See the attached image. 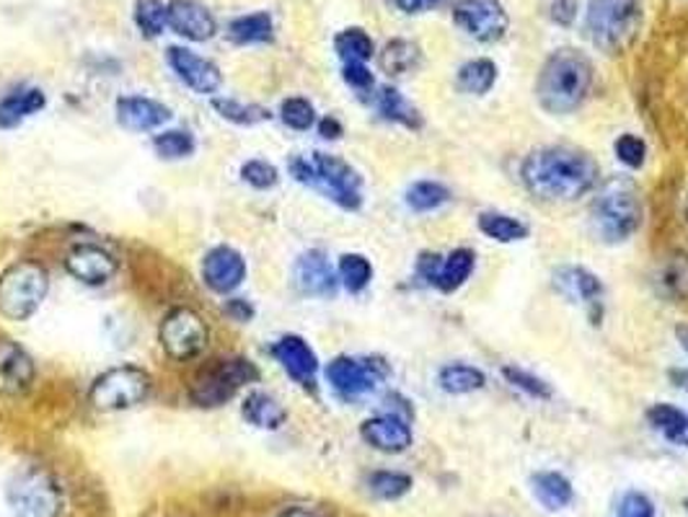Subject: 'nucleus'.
Listing matches in <instances>:
<instances>
[{"instance_id":"4d7b16f0","label":"nucleus","mask_w":688,"mask_h":517,"mask_svg":"<svg viewBox=\"0 0 688 517\" xmlns=\"http://www.w3.org/2000/svg\"><path fill=\"white\" fill-rule=\"evenodd\" d=\"M670 380L678 388H684V391H688V370H670Z\"/></svg>"},{"instance_id":"7ed1b4c3","label":"nucleus","mask_w":688,"mask_h":517,"mask_svg":"<svg viewBox=\"0 0 688 517\" xmlns=\"http://www.w3.org/2000/svg\"><path fill=\"white\" fill-rule=\"evenodd\" d=\"M288 169L296 182L321 192L342 210L355 212L363 207V176L342 158L329 153L293 156Z\"/></svg>"},{"instance_id":"4c0bfd02","label":"nucleus","mask_w":688,"mask_h":517,"mask_svg":"<svg viewBox=\"0 0 688 517\" xmlns=\"http://www.w3.org/2000/svg\"><path fill=\"white\" fill-rule=\"evenodd\" d=\"M412 490V476L401 471H372L368 476V492L376 499H399Z\"/></svg>"},{"instance_id":"bb28decb","label":"nucleus","mask_w":688,"mask_h":517,"mask_svg":"<svg viewBox=\"0 0 688 517\" xmlns=\"http://www.w3.org/2000/svg\"><path fill=\"white\" fill-rule=\"evenodd\" d=\"M241 414L249 425H254L260 429H279L285 422H288V412H285V406L279 404L275 397H270V393H262V391L249 393V397L243 399Z\"/></svg>"},{"instance_id":"864d4df0","label":"nucleus","mask_w":688,"mask_h":517,"mask_svg":"<svg viewBox=\"0 0 688 517\" xmlns=\"http://www.w3.org/2000/svg\"><path fill=\"white\" fill-rule=\"evenodd\" d=\"M399 11L410 13V16H417V13H425L435 5V0H391Z\"/></svg>"},{"instance_id":"6e6d98bb","label":"nucleus","mask_w":688,"mask_h":517,"mask_svg":"<svg viewBox=\"0 0 688 517\" xmlns=\"http://www.w3.org/2000/svg\"><path fill=\"white\" fill-rule=\"evenodd\" d=\"M676 340L680 344V349H684L686 355H688V323H678V326H676Z\"/></svg>"},{"instance_id":"a878e982","label":"nucleus","mask_w":688,"mask_h":517,"mask_svg":"<svg viewBox=\"0 0 688 517\" xmlns=\"http://www.w3.org/2000/svg\"><path fill=\"white\" fill-rule=\"evenodd\" d=\"M422 62V49L420 45H414L412 39H391L386 42L381 53H378V65L386 76L401 78L410 76L420 68Z\"/></svg>"},{"instance_id":"c9c22d12","label":"nucleus","mask_w":688,"mask_h":517,"mask_svg":"<svg viewBox=\"0 0 688 517\" xmlns=\"http://www.w3.org/2000/svg\"><path fill=\"white\" fill-rule=\"evenodd\" d=\"M336 275H340V285L344 290L357 296V292H363L370 285L372 264L363 254H344L340 256V264H336Z\"/></svg>"},{"instance_id":"052dcab7","label":"nucleus","mask_w":688,"mask_h":517,"mask_svg":"<svg viewBox=\"0 0 688 517\" xmlns=\"http://www.w3.org/2000/svg\"><path fill=\"white\" fill-rule=\"evenodd\" d=\"M435 3H440V0H435Z\"/></svg>"},{"instance_id":"8fccbe9b","label":"nucleus","mask_w":688,"mask_h":517,"mask_svg":"<svg viewBox=\"0 0 688 517\" xmlns=\"http://www.w3.org/2000/svg\"><path fill=\"white\" fill-rule=\"evenodd\" d=\"M440 267H443V256L435 254V251H422V254L417 256V277L429 287H435L437 275H440Z\"/></svg>"},{"instance_id":"de8ad7c7","label":"nucleus","mask_w":688,"mask_h":517,"mask_svg":"<svg viewBox=\"0 0 688 517\" xmlns=\"http://www.w3.org/2000/svg\"><path fill=\"white\" fill-rule=\"evenodd\" d=\"M541 9L557 26H572L577 19L580 3L577 0H541Z\"/></svg>"},{"instance_id":"f3484780","label":"nucleus","mask_w":688,"mask_h":517,"mask_svg":"<svg viewBox=\"0 0 688 517\" xmlns=\"http://www.w3.org/2000/svg\"><path fill=\"white\" fill-rule=\"evenodd\" d=\"M296 285L303 296L311 298H334L340 287V275L329 262L324 251H306L296 262Z\"/></svg>"},{"instance_id":"49530a36","label":"nucleus","mask_w":688,"mask_h":517,"mask_svg":"<svg viewBox=\"0 0 688 517\" xmlns=\"http://www.w3.org/2000/svg\"><path fill=\"white\" fill-rule=\"evenodd\" d=\"M342 78L349 89L357 93H372L376 91V78L368 70L365 62H342Z\"/></svg>"},{"instance_id":"cd10ccee","label":"nucleus","mask_w":688,"mask_h":517,"mask_svg":"<svg viewBox=\"0 0 688 517\" xmlns=\"http://www.w3.org/2000/svg\"><path fill=\"white\" fill-rule=\"evenodd\" d=\"M477 251L474 249H454L448 256H443L440 275H437L435 287L440 292H456L458 287L466 285V279L474 275Z\"/></svg>"},{"instance_id":"9b49d317","label":"nucleus","mask_w":688,"mask_h":517,"mask_svg":"<svg viewBox=\"0 0 688 517\" xmlns=\"http://www.w3.org/2000/svg\"><path fill=\"white\" fill-rule=\"evenodd\" d=\"M207 340H210L207 323L192 308H174L159 326V342L163 352L171 360L179 363L195 360V357L203 355Z\"/></svg>"},{"instance_id":"72a5a7b5","label":"nucleus","mask_w":688,"mask_h":517,"mask_svg":"<svg viewBox=\"0 0 688 517\" xmlns=\"http://www.w3.org/2000/svg\"><path fill=\"white\" fill-rule=\"evenodd\" d=\"M133 21L146 39H159L169 28V3L163 0H135Z\"/></svg>"},{"instance_id":"6e6552de","label":"nucleus","mask_w":688,"mask_h":517,"mask_svg":"<svg viewBox=\"0 0 688 517\" xmlns=\"http://www.w3.org/2000/svg\"><path fill=\"white\" fill-rule=\"evenodd\" d=\"M150 376L135 365H117L91 383L89 399L99 412H122L142 404L150 393Z\"/></svg>"},{"instance_id":"2f4dec72","label":"nucleus","mask_w":688,"mask_h":517,"mask_svg":"<svg viewBox=\"0 0 688 517\" xmlns=\"http://www.w3.org/2000/svg\"><path fill=\"white\" fill-rule=\"evenodd\" d=\"M477 228L482 231L486 239L497 241V243H515L528 239V226L513 215L505 212H482L477 218Z\"/></svg>"},{"instance_id":"a18cd8bd","label":"nucleus","mask_w":688,"mask_h":517,"mask_svg":"<svg viewBox=\"0 0 688 517\" xmlns=\"http://www.w3.org/2000/svg\"><path fill=\"white\" fill-rule=\"evenodd\" d=\"M503 376L511 380V383L518 388V391H523V393H528V397H534V399H551V388H549V383H543L541 378H536L534 372H528V370H520V368H505L503 370Z\"/></svg>"},{"instance_id":"09e8293b","label":"nucleus","mask_w":688,"mask_h":517,"mask_svg":"<svg viewBox=\"0 0 688 517\" xmlns=\"http://www.w3.org/2000/svg\"><path fill=\"white\" fill-rule=\"evenodd\" d=\"M619 517H655V507L644 494L629 492L619 502Z\"/></svg>"},{"instance_id":"603ef678","label":"nucleus","mask_w":688,"mask_h":517,"mask_svg":"<svg viewBox=\"0 0 688 517\" xmlns=\"http://www.w3.org/2000/svg\"><path fill=\"white\" fill-rule=\"evenodd\" d=\"M223 311H226V315H231L233 321H239V323H249L254 319V306L249 303L246 298H231V300H226V306H223Z\"/></svg>"},{"instance_id":"20e7f679","label":"nucleus","mask_w":688,"mask_h":517,"mask_svg":"<svg viewBox=\"0 0 688 517\" xmlns=\"http://www.w3.org/2000/svg\"><path fill=\"white\" fill-rule=\"evenodd\" d=\"M642 194L632 179L616 176L600 186L593 199L590 222L600 241H629L642 226Z\"/></svg>"},{"instance_id":"e433bc0d","label":"nucleus","mask_w":688,"mask_h":517,"mask_svg":"<svg viewBox=\"0 0 688 517\" xmlns=\"http://www.w3.org/2000/svg\"><path fill=\"white\" fill-rule=\"evenodd\" d=\"M213 110L218 112L223 119L241 127H252L270 119V110H264V106L260 104H243L239 102V99H223V96L213 99Z\"/></svg>"},{"instance_id":"423d86ee","label":"nucleus","mask_w":688,"mask_h":517,"mask_svg":"<svg viewBox=\"0 0 688 517\" xmlns=\"http://www.w3.org/2000/svg\"><path fill=\"white\" fill-rule=\"evenodd\" d=\"M49 292V275L37 262H16L0 275V315L26 321L39 311Z\"/></svg>"},{"instance_id":"0eeeda50","label":"nucleus","mask_w":688,"mask_h":517,"mask_svg":"<svg viewBox=\"0 0 688 517\" xmlns=\"http://www.w3.org/2000/svg\"><path fill=\"white\" fill-rule=\"evenodd\" d=\"M260 370L249 357H228V360H213L192 378L190 399L203 409L223 406L231 401L243 386L256 383Z\"/></svg>"},{"instance_id":"58836bf2","label":"nucleus","mask_w":688,"mask_h":517,"mask_svg":"<svg viewBox=\"0 0 688 517\" xmlns=\"http://www.w3.org/2000/svg\"><path fill=\"white\" fill-rule=\"evenodd\" d=\"M448 199H450L448 186L437 182H414L410 189H406V205H410L414 212H433L437 207L446 205Z\"/></svg>"},{"instance_id":"393cba45","label":"nucleus","mask_w":688,"mask_h":517,"mask_svg":"<svg viewBox=\"0 0 688 517\" xmlns=\"http://www.w3.org/2000/svg\"><path fill=\"white\" fill-rule=\"evenodd\" d=\"M372 104H376V110L383 119L397 122V125L410 127V129L422 127L420 112L414 110V106L406 102V99L399 93V89H393V85H376V91H372Z\"/></svg>"},{"instance_id":"39448f33","label":"nucleus","mask_w":688,"mask_h":517,"mask_svg":"<svg viewBox=\"0 0 688 517\" xmlns=\"http://www.w3.org/2000/svg\"><path fill=\"white\" fill-rule=\"evenodd\" d=\"M640 0H590L585 11V32L600 53H621L640 32Z\"/></svg>"},{"instance_id":"a211bd4d","label":"nucleus","mask_w":688,"mask_h":517,"mask_svg":"<svg viewBox=\"0 0 688 517\" xmlns=\"http://www.w3.org/2000/svg\"><path fill=\"white\" fill-rule=\"evenodd\" d=\"M66 269L83 285H106L117 275L119 264L110 251L96 246V243H81V246L70 249L66 256Z\"/></svg>"},{"instance_id":"5701e85b","label":"nucleus","mask_w":688,"mask_h":517,"mask_svg":"<svg viewBox=\"0 0 688 517\" xmlns=\"http://www.w3.org/2000/svg\"><path fill=\"white\" fill-rule=\"evenodd\" d=\"M226 37L239 47L249 45H270L275 39V21L267 11H254L236 16L226 28Z\"/></svg>"},{"instance_id":"4be33fe9","label":"nucleus","mask_w":688,"mask_h":517,"mask_svg":"<svg viewBox=\"0 0 688 517\" xmlns=\"http://www.w3.org/2000/svg\"><path fill=\"white\" fill-rule=\"evenodd\" d=\"M34 376L37 368L28 352L16 342L0 340V388L9 393H24L34 383Z\"/></svg>"},{"instance_id":"9d476101","label":"nucleus","mask_w":688,"mask_h":517,"mask_svg":"<svg viewBox=\"0 0 688 517\" xmlns=\"http://www.w3.org/2000/svg\"><path fill=\"white\" fill-rule=\"evenodd\" d=\"M389 378V365L378 357H334L326 365V380L344 401L365 399Z\"/></svg>"},{"instance_id":"7c9ffc66","label":"nucleus","mask_w":688,"mask_h":517,"mask_svg":"<svg viewBox=\"0 0 688 517\" xmlns=\"http://www.w3.org/2000/svg\"><path fill=\"white\" fill-rule=\"evenodd\" d=\"M437 383L450 397H463V393H474L482 391L486 383V376L474 365H461V363H450L437 372Z\"/></svg>"},{"instance_id":"2eb2a0df","label":"nucleus","mask_w":688,"mask_h":517,"mask_svg":"<svg viewBox=\"0 0 688 517\" xmlns=\"http://www.w3.org/2000/svg\"><path fill=\"white\" fill-rule=\"evenodd\" d=\"M272 357H275V360L279 363V368L288 372L298 386H303V388L317 386L319 357L303 336L285 334L283 340H277L275 344H272Z\"/></svg>"},{"instance_id":"37998d69","label":"nucleus","mask_w":688,"mask_h":517,"mask_svg":"<svg viewBox=\"0 0 688 517\" xmlns=\"http://www.w3.org/2000/svg\"><path fill=\"white\" fill-rule=\"evenodd\" d=\"M616 158L623 163L627 169H642L644 158H647V142H644L640 135H621L619 140L614 142Z\"/></svg>"},{"instance_id":"6ab92c4d","label":"nucleus","mask_w":688,"mask_h":517,"mask_svg":"<svg viewBox=\"0 0 688 517\" xmlns=\"http://www.w3.org/2000/svg\"><path fill=\"white\" fill-rule=\"evenodd\" d=\"M363 440L370 445V448L389 452V456H397V452L410 450L412 445V422L401 420V416L393 414H376L370 420L363 422L360 427Z\"/></svg>"},{"instance_id":"c85d7f7f","label":"nucleus","mask_w":688,"mask_h":517,"mask_svg":"<svg viewBox=\"0 0 688 517\" xmlns=\"http://www.w3.org/2000/svg\"><path fill=\"white\" fill-rule=\"evenodd\" d=\"M530 490H534L536 499H539L547 509H551V513L564 509L572 502V497H575L570 479H564L562 473L557 471L536 473V476L530 479Z\"/></svg>"},{"instance_id":"c03bdc74","label":"nucleus","mask_w":688,"mask_h":517,"mask_svg":"<svg viewBox=\"0 0 688 517\" xmlns=\"http://www.w3.org/2000/svg\"><path fill=\"white\" fill-rule=\"evenodd\" d=\"M647 420L657 433H663L670 440V437L680 429V425L686 422V412H680V409L668 406V404H657L647 412Z\"/></svg>"},{"instance_id":"4468645a","label":"nucleus","mask_w":688,"mask_h":517,"mask_svg":"<svg viewBox=\"0 0 688 517\" xmlns=\"http://www.w3.org/2000/svg\"><path fill=\"white\" fill-rule=\"evenodd\" d=\"M246 258L233 246H215L203 258V283L218 296H231L246 279Z\"/></svg>"},{"instance_id":"f257e3e1","label":"nucleus","mask_w":688,"mask_h":517,"mask_svg":"<svg viewBox=\"0 0 688 517\" xmlns=\"http://www.w3.org/2000/svg\"><path fill=\"white\" fill-rule=\"evenodd\" d=\"M520 182L541 203H577L600 182L596 158L572 146L536 148L520 163Z\"/></svg>"},{"instance_id":"f704fd0d","label":"nucleus","mask_w":688,"mask_h":517,"mask_svg":"<svg viewBox=\"0 0 688 517\" xmlns=\"http://www.w3.org/2000/svg\"><path fill=\"white\" fill-rule=\"evenodd\" d=\"M334 53L340 55L342 62H368L376 55V45L365 28L349 26L334 37Z\"/></svg>"},{"instance_id":"79ce46f5","label":"nucleus","mask_w":688,"mask_h":517,"mask_svg":"<svg viewBox=\"0 0 688 517\" xmlns=\"http://www.w3.org/2000/svg\"><path fill=\"white\" fill-rule=\"evenodd\" d=\"M241 179L254 189H272L279 182V171L272 166L270 161H262V158H254V161H246L241 166Z\"/></svg>"},{"instance_id":"f03ea898","label":"nucleus","mask_w":688,"mask_h":517,"mask_svg":"<svg viewBox=\"0 0 688 517\" xmlns=\"http://www.w3.org/2000/svg\"><path fill=\"white\" fill-rule=\"evenodd\" d=\"M593 89V65L580 49H557L543 62L536 99L549 114H570L585 104Z\"/></svg>"},{"instance_id":"b1692460","label":"nucleus","mask_w":688,"mask_h":517,"mask_svg":"<svg viewBox=\"0 0 688 517\" xmlns=\"http://www.w3.org/2000/svg\"><path fill=\"white\" fill-rule=\"evenodd\" d=\"M47 106V96L42 89H16L0 102V127H16L21 122L34 117Z\"/></svg>"},{"instance_id":"c756f323","label":"nucleus","mask_w":688,"mask_h":517,"mask_svg":"<svg viewBox=\"0 0 688 517\" xmlns=\"http://www.w3.org/2000/svg\"><path fill=\"white\" fill-rule=\"evenodd\" d=\"M494 83H497V65L486 60V57L469 60L456 73L458 91L469 93V96H484L494 89Z\"/></svg>"},{"instance_id":"f8f14e48","label":"nucleus","mask_w":688,"mask_h":517,"mask_svg":"<svg viewBox=\"0 0 688 517\" xmlns=\"http://www.w3.org/2000/svg\"><path fill=\"white\" fill-rule=\"evenodd\" d=\"M454 21L461 26V32L484 45L503 39L511 26V19L500 0H456Z\"/></svg>"},{"instance_id":"412c9836","label":"nucleus","mask_w":688,"mask_h":517,"mask_svg":"<svg viewBox=\"0 0 688 517\" xmlns=\"http://www.w3.org/2000/svg\"><path fill=\"white\" fill-rule=\"evenodd\" d=\"M557 287L564 296L580 300L590 308L593 323L600 321V311H604V283L593 275L590 269L583 267H564L557 272Z\"/></svg>"},{"instance_id":"a19ab883","label":"nucleus","mask_w":688,"mask_h":517,"mask_svg":"<svg viewBox=\"0 0 688 517\" xmlns=\"http://www.w3.org/2000/svg\"><path fill=\"white\" fill-rule=\"evenodd\" d=\"M279 119H283L285 127L296 129V133H308L313 125H317V110L313 104L303 96H290L279 104Z\"/></svg>"},{"instance_id":"13d9d810","label":"nucleus","mask_w":688,"mask_h":517,"mask_svg":"<svg viewBox=\"0 0 688 517\" xmlns=\"http://www.w3.org/2000/svg\"><path fill=\"white\" fill-rule=\"evenodd\" d=\"M670 443H678V445H688V414H686V422L680 425V429L676 435L670 437Z\"/></svg>"},{"instance_id":"dca6fc26","label":"nucleus","mask_w":688,"mask_h":517,"mask_svg":"<svg viewBox=\"0 0 688 517\" xmlns=\"http://www.w3.org/2000/svg\"><path fill=\"white\" fill-rule=\"evenodd\" d=\"M169 28L186 42H210L218 34V19L199 0H169Z\"/></svg>"},{"instance_id":"1a4fd4ad","label":"nucleus","mask_w":688,"mask_h":517,"mask_svg":"<svg viewBox=\"0 0 688 517\" xmlns=\"http://www.w3.org/2000/svg\"><path fill=\"white\" fill-rule=\"evenodd\" d=\"M9 507L16 517H60L62 492L47 471L28 469L9 484Z\"/></svg>"},{"instance_id":"473e14b6","label":"nucleus","mask_w":688,"mask_h":517,"mask_svg":"<svg viewBox=\"0 0 688 517\" xmlns=\"http://www.w3.org/2000/svg\"><path fill=\"white\" fill-rule=\"evenodd\" d=\"M657 285L665 296L673 300H686L688 298V254L676 251V254L665 256L657 272Z\"/></svg>"},{"instance_id":"5fc2aeb1","label":"nucleus","mask_w":688,"mask_h":517,"mask_svg":"<svg viewBox=\"0 0 688 517\" xmlns=\"http://www.w3.org/2000/svg\"><path fill=\"white\" fill-rule=\"evenodd\" d=\"M319 125V133L324 135L326 140H336L342 135V125H340V119H334V117H324V119H319L317 122Z\"/></svg>"},{"instance_id":"3c124183","label":"nucleus","mask_w":688,"mask_h":517,"mask_svg":"<svg viewBox=\"0 0 688 517\" xmlns=\"http://www.w3.org/2000/svg\"><path fill=\"white\" fill-rule=\"evenodd\" d=\"M383 412L393 414V416H401V420H406V422L414 420L412 401L406 397H401V393H389V397L383 399Z\"/></svg>"},{"instance_id":"ea45409f","label":"nucleus","mask_w":688,"mask_h":517,"mask_svg":"<svg viewBox=\"0 0 688 517\" xmlns=\"http://www.w3.org/2000/svg\"><path fill=\"white\" fill-rule=\"evenodd\" d=\"M153 150L161 158H167V161H182V158H190L195 153L197 142L186 129H167V133L153 138Z\"/></svg>"},{"instance_id":"aec40b11","label":"nucleus","mask_w":688,"mask_h":517,"mask_svg":"<svg viewBox=\"0 0 688 517\" xmlns=\"http://www.w3.org/2000/svg\"><path fill=\"white\" fill-rule=\"evenodd\" d=\"M114 112L119 125L130 133H153L171 119L169 106L150 96H122L114 104Z\"/></svg>"},{"instance_id":"680f3d73","label":"nucleus","mask_w":688,"mask_h":517,"mask_svg":"<svg viewBox=\"0 0 688 517\" xmlns=\"http://www.w3.org/2000/svg\"><path fill=\"white\" fill-rule=\"evenodd\" d=\"M686 218H688V210H686Z\"/></svg>"},{"instance_id":"ddd939ff","label":"nucleus","mask_w":688,"mask_h":517,"mask_svg":"<svg viewBox=\"0 0 688 517\" xmlns=\"http://www.w3.org/2000/svg\"><path fill=\"white\" fill-rule=\"evenodd\" d=\"M167 62L186 89L203 93V96H213V93H218L220 85H223V73H220L218 65L207 60L203 55H197L195 49L182 45L169 47Z\"/></svg>"},{"instance_id":"bf43d9fd","label":"nucleus","mask_w":688,"mask_h":517,"mask_svg":"<svg viewBox=\"0 0 688 517\" xmlns=\"http://www.w3.org/2000/svg\"><path fill=\"white\" fill-rule=\"evenodd\" d=\"M279 517H319L317 513H311V509H303V507H293L288 509V513H283Z\"/></svg>"}]
</instances>
